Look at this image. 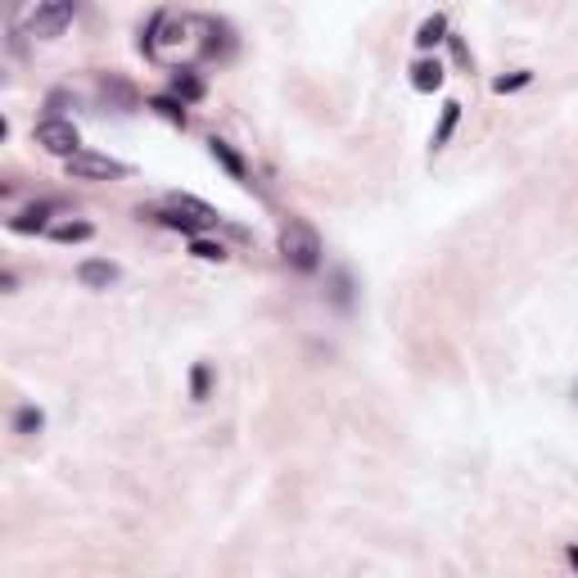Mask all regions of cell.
Masks as SVG:
<instances>
[{
    "label": "cell",
    "mask_w": 578,
    "mask_h": 578,
    "mask_svg": "<svg viewBox=\"0 0 578 578\" xmlns=\"http://www.w3.org/2000/svg\"><path fill=\"white\" fill-rule=\"evenodd\" d=\"M167 204H172V208H181V213H190V218H199V222H204V227H208V222H218V218H222V213H218V208H208V204H204V199H195V195H172V199H167Z\"/></svg>",
    "instance_id": "obj_18"
},
{
    "label": "cell",
    "mask_w": 578,
    "mask_h": 578,
    "mask_svg": "<svg viewBox=\"0 0 578 578\" xmlns=\"http://www.w3.org/2000/svg\"><path fill=\"white\" fill-rule=\"evenodd\" d=\"M73 14H77V5L73 0H36V9H32V18H27V32L32 36H64L68 32V23H73Z\"/></svg>",
    "instance_id": "obj_4"
},
{
    "label": "cell",
    "mask_w": 578,
    "mask_h": 578,
    "mask_svg": "<svg viewBox=\"0 0 578 578\" xmlns=\"http://www.w3.org/2000/svg\"><path fill=\"white\" fill-rule=\"evenodd\" d=\"M443 77H448V68H443L434 55H421V59L411 64V91H421V96H434V91L443 86Z\"/></svg>",
    "instance_id": "obj_7"
},
{
    "label": "cell",
    "mask_w": 578,
    "mask_h": 578,
    "mask_svg": "<svg viewBox=\"0 0 578 578\" xmlns=\"http://www.w3.org/2000/svg\"><path fill=\"white\" fill-rule=\"evenodd\" d=\"M163 23H167V9H154V18L140 27V41H136V50H140L145 59H154V55H158V32H163Z\"/></svg>",
    "instance_id": "obj_16"
},
{
    "label": "cell",
    "mask_w": 578,
    "mask_h": 578,
    "mask_svg": "<svg viewBox=\"0 0 578 578\" xmlns=\"http://www.w3.org/2000/svg\"><path fill=\"white\" fill-rule=\"evenodd\" d=\"M140 218H154L158 227H167V231L186 235V239H195V235H199V227H204L199 218H181V208H172V204H167V208H158V213H140Z\"/></svg>",
    "instance_id": "obj_12"
},
{
    "label": "cell",
    "mask_w": 578,
    "mask_h": 578,
    "mask_svg": "<svg viewBox=\"0 0 578 578\" xmlns=\"http://www.w3.org/2000/svg\"><path fill=\"white\" fill-rule=\"evenodd\" d=\"M145 109H154V114L163 117V122H172V127H190V114H186V100L181 96H172V91H163V96H149L145 100Z\"/></svg>",
    "instance_id": "obj_10"
},
{
    "label": "cell",
    "mask_w": 578,
    "mask_h": 578,
    "mask_svg": "<svg viewBox=\"0 0 578 578\" xmlns=\"http://www.w3.org/2000/svg\"><path fill=\"white\" fill-rule=\"evenodd\" d=\"M448 32H452V27H448V14H430V18H421V27H416V36H411V41H416V50H421V55H430L434 46H443V41H448Z\"/></svg>",
    "instance_id": "obj_9"
},
{
    "label": "cell",
    "mask_w": 578,
    "mask_h": 578,
    "mask_svg": "<svg viewBox=\"0 0 578 578\" xmlns=\"http://www.w3.org/2000/svg\"><path fill=\"white\" fill-rule=\"evenodd\" d=\"M50 239L55 244H86V239H96V227L86 222V218H73V222H59V227H50Z\"/></svg>",
    "instance_id": "obj_14"
},
{
    "label": "cell",
    "mask_w": 578,
    "mask_h": 578,
    "mask_svg": "<svg viewBox=\"0 0 578 578\" xmlns=\"http://www.w3.org/2000/svg\"><path fill=\"white\" fill-rule=\"evenodd\" d=\"M208 393H213V366L208 361H195V370H190V398L204 402Z\"/></svg>",
    "instance_id": "obj_20"
},
{
    "label": "cell",
    "mask_w": 578,
    "mask_h": 578,
    "mask_svg": "<svg viewBox=\"0 0 578 578\" xmlns=\"http://www.w3.org/2000/svg\"><path fill=\"white\" fill-rule=\"evenodd\" d=\"M0 285H5V294H14V285H18V276H14V271H0Z\"/></svg>",
    "instance_id": "obj_23"
},
{
    "label": "cell",
    "mask_w": 578,
    "mask_h": 578,
    "mask_svg": "<svg viewBox=\"0 0 578 578\" xmlns=\"http://www.w3.org/2000/svg\"><path fill=\"white\" fill-rule=\"evenodd\" d=\"M46 430V411L36 407V402H23L18 411H14V434L18 439H36Z\"/></svg>",
    "instance_id": "obj_13"
},
{
    "label": "cell",
    "mask_w": 578,
    "mask_h": 578,
    "mask_svg": "<svg viewBox=\"0 0 578 578\" xmlns=\"http://www.w3.org/2000/svg\"><path fill=\"white\" fill-rule=\"evenodd\" d=\"M457 127H461V100H448V105H443V114H439L434 136H430V149H434V154H439V149H448V145H452V136H457Z\"/></svg>",
    "instance_id": "obj_11"
},
{
    "label": "cell",
    "mask_w": 578,
    "mask_h": 578,
    "mask_svg": "<svg viewBox=\"0 0 578 578\" xmlns=\"http://www.w3.org/2000/svg\"><path fill=\"white\" fill-rule=\"evenodd\" d=\"M524 86H533V68H515V73L492 77V96H515V91H524Z\"/></svg>",
    "instance_id": "obj_17"
},
{
    "label": "cell",
    "mask_w": 578,
    "mask_h": 578,
    "mask_svg": "<svg viewBox=\"0 0 578 578\" xmlns=\"http://www.w3.org/2000/svg\"><path fill=\"white\" fill-rule=\"evenodd\" d=\"M443 46H448V50H452V59H457V64H461L465 73H470V68H474V59H470V50H465V41H461V36H457V32H448V41H443Z\"/></svg>",
    "instance_id": "obj_22"
},
{
    "label": "cell",
    "mask_w": 578,
    "mask_h": 578,
    "mask_svg": "<svg viewBox=\"0 0 578 578\" xmlns=\"http://www.w3.org/2000/svg\"><path fill=\"white\" fill-rule=\"evenodd\" d=\"M117 280H122V267L109 258H82L77 262V285H86V289H109Z\"/></svg>",
    "instance_id": "obj_6"
},
{
    "label": "cell",
    "mask_w": 578,
    "mask_h": 578,
    "mask_svg": "<svg viewBox=\"0 0 578 578\" xmlns=\"http://www.w3.org/2000/svg\"><path fill=\"white\" fill-rule=\"evenodd\" d=\"M276 248H280L285 267H294V271H303V276L321 271L326 244H321V235H317V227H312V222H303V218H289V222L280 227V239H276Z\"/></svg>",
    "instance_id": "obj_1"
},
{
    "label": "cell",
    "mask_w": 578,
    "mask_h": 578,
    "mask_svg": "<svg viewBox=\"0 0 578 578\" xmlns=\"http://www.w3.org/2000/svg\"><path fill=\"white\" fill-rule=\"evenodd\" d=\"M565 561H570V565L578 570V543H570V547H565Z\"/></svg>",
    "instance_id": "obj_24"
},
{
    "label": "cell",
    "mask_w": 578,
    "mask_h": 578,
    "mask_svg": "<svg viewBox=\"0 0 578 578\" xmlns=\"http://www.w3.org/2000/svg\"><path fill=\"white\" fill-rule=\"evenodd\" d=\"M64 167L73 181H127L131 177L127 163H117L109 154H96V149H77L73 158H64Z\"/></svg>",
    "instance_id": "obj_2"
},
{
    "label": "cell",
    "mask_w": 578,
    "mask_h": 578,
    "mask_svg": "<svg viewBox=\"0 0 578 578\" xmlns=\"http://www.w3.org/2000/svg\"><path fill=\"white\" fill-rule=\"evenodd\" d=\"M32 140L46 149V154H55V158H73L77 149H82V131L68 122V117H41L36 127H32Z\"/></svg>",
    "instance_id": "obj_3"
},
{
    "label": "cell",
    "mask_w": 578,
    "mask_h": 578,
    "mask_svg": "<svg viewBox=\"0 0 578 578\" xmlns=\"http://www.w3.org/2000/svg\"><path fill=\"white\" fill-rule=\"evenodd\" d=\"M100 91H105V100L114 96V100L122 105V109H127V114H131V109L140 105V100H136V91H131V86H127L122 77H114V73H105V77H100Z\"/></svg>",
    "instance_id": "obj_19"
},
{
    "label": "cell",
    "mask_w": 578,
    "mask_h": 578,
    "mask_svg": "<svg viewBox=\"0 0 578 578\" xmlns=\"http://www.w3.org/2000/svg\"><path fill=\"white\" fill-rule=\"evenodd\" d=\"M172 96H181L186 105L204 100V82L195 77V68H172Z\"/></svg>",
    "instance_id": "obj_15"
},
{
    "label": "cell",
    "mask_w": 578,
    "mask_h": 578,
    "mask_svg": "<svg viewBox=\"0 0 578 578\" xmlns=\"http://www.w3.org/2000/svg\"><path fill=\"white\" fill-rule=\"evenodd\" d=\"M50 213H55V204H50V199H36V204L18 208L5 227H9L14 235H46L50 231Z\"/></svg>",
    "instance_id": "obj_5"
},
{
    "label": "cell",
    "mask_w": 578,
    "mask_h": 578,
    "mask_svg": "<svg viewBox=\"0 0 578 578\" xmlns=\"http://www.w3.org/2000/svg\"><path fill=\"white\" fill-rule=\"evenodd\" d=\"M208 154L218 158V167L231 177V181H239V186H248V167H244V158L235 154L231 140H222V136H208Z\"/></svg>",
    "instance_id": "obj_8"
},
{
    "label": "cell",
    "mask_w": 578,
    "mask_h": 578,
    "mask_svg": "<svg viewBox=\"0 0 578 578\" xmlns=\"http://www.w3.org/2000/svg\"><path fill=\"white\" fill-rule=\"evenodd\" d=\"M190 253H195L199 262H227V248H222L218 239H204V235L190 239Z\"/></svg>",
    "instance_id": "obj_21"
}]
</instances>
